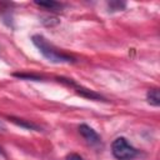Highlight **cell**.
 Returning <instances> with one entry per match:
<instances>
[{"label": "cell", "mask_w": 160, "mask_h": 160, "mask_svg": "<svg viewBox=\"0 0 160 160\" xmlns=\"http://www.w3.org/2000/svg\"><path fill=\"white\" fill-rule=\"evenodd\" d=\"M31 41L32 44L38 48V50L40 51V54L50 62L54 64H74L76 62V59L59 51L52 44H50L42 35L40 34H35L31 36Z\"/></svg>", "instance_id": "cell-1"}, {"label": "cell", "mask_w": 160, "mask_h": 160, "mask_svg": "<svg viewBox=\"0 0 160 160\" xmlns=\"http://www.w3.org/2000/svg\"><path fill=\"white\" fill-rule=\"evenodd\" d=\"M111 154L116 160H132L139 155V150L134 148L126 138L119 136L111 142Z\"/></svg>", "instance_id": "cell-2"}, {"label": "cell", "mask_w": 160, "mask_h": 160, "mask_svg": "<svg viewBox=\"0 0 160 160\" xmlns=\"http://www.w3.org/2000/svg\"><path fill=\"white\" fill-rule=\"evenodd\" d=\"M56 79H58V81H60V82H62V84H65V85H68V86H71L79 95H81V96H84V98H86V99H90V100H105L104 96L100 95L99 92H96V91H94V90H90V89H86V88L79 85V84L75 82L72 79H68V78H62V76L56 78Z\"/></svg>", "instance_id": "cell-3"}, {"label": "cell", "mask_w": 160, "mask_h": 160, "mask_svg": "<svg viewBox=\"0 0 160 160\" xmlns=\"http://www.w3.org/2000/svg\"><path fill=\"white\" fill-rule=\"evenodd\" d=\"M79 132L85 139V141L91 146H99L101 144L100 135L88 124H80L79 125Z\"/></svg>", "instance_id": "cell-4"}, {"label": "cell", "mask_w": 160, "mask_h": 160, "mask_svg": "<svg viewBox=\"0 0 160 160\" xmlns=\"http://www.w3.org/2000/svg\"><path fill=\"white\" fill-rule=\"evenodd\" d=\"M35 5L45 9V10H49V11H61L64 9V4L61 2H58V1H35L34 2Z\"/></svg>", "instance_id": "cell-5"}, {"label": "cell", "mask_w": 160, "mask_h": 160, "mask_svg": "<svg viewBox=\"0 0 160 160\" xmlns=\"http://www.w3.org/2000/svg\"><path fill=\"white\" fill-rule=\"evenodd\" d=\"M10 120H11L14 124H16L18 126L24 128V129H26V130H35V131H40V130H41L40 126H38L36 124H34V122H31V121H29V120L14 118V116H10Z\"/></svg>", "instance_id": "cell-6"}, {"label": "cell", "mask_w": 160, "mask_h": 160, "mask_svg": "<svg viewBox=\"0 0 160 160\" xmlns=\"http://www.w3.org/2000/svg\"><path fill=\"white\" fill-rule=\"evenodd\" d=\"M146 100L150 105L152 106H160V94H159V89L154 88L148 90L146 92Z\"/></svg>", "instance_id": "cell-7"}, {"label": "cell", "mask_w": 160, "mask_h": 160, "mask_svg": "<svg viewBox=\"0 0 160 160\" xmlns=\"http://www.w3.org/2000/svg\"><path fill=\"white\" fill-rule=\"evenodd\" d=\"M15 78L19 79H25V80H34V81H40L44 78L41 75H36V74H29V72H14L12 74Z\"/></svg>", "instance_id": "cell-8"}, {"label": "cell", "mask_w": 160, "mask_h": 160, "mask_svg": "<svg viewBox=\"0 0 160 160\" xmlns=\"http://www.w3.org/2000/svg\"><path fill=\"white\" fill-rule=\"evenodd\" d=\"M108 8H109V11H111V12L121 11L126 8V2H124V1H110V2H108Z\"/></svg>", "instance_id": "cell-9"}, {"label": "cell", "mask_w": 160, "mask_h": 160, "mask_svg": "<svg viewBox=\"0 0 160 160\" xmlns=\"http://www.w3.org/2000/svg\"><path fill=\"white\" fill-rule=\"evenodd\" d=\"M65 160H85V159H84L81 155L76 154V152H71V154H69V155L66 156Z\"/></svg>", "instance_id": "cell-10"}, {"label": "cell", "mask_w": 160, "mask_h": 160, "mask_svg": "<svg viewBox=\"0 0 160 160\" xmlns=\"http://www.w3.org/2000/svg\"><path fill=\"white\" fill-rule=\"evenodd\" d=\"M0 156H2V158H8L6 156V154H5V151H4V149L0 146Z\"/></svg>", "instance_id": "cell-11"}, {"label": "cell", "mask_w": 160, "mask_h": 160, "mask_svg": "<svg viewBox=\"0 0 160 160\" xmlns=\"http://www.w3.org/2000/svg\"><path fill=\"white\" fill-rule=\"evenodd\" d=\"M0 129H2V130H5V126L2 125V122H1V121H0Z\"/></svg>", "instance_id": "cell-12"}]
</instances>
